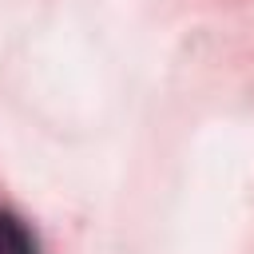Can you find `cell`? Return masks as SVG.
I'll return each instance as SVG.
<instances>
[{"label":"cell","mask_w":254,"mask_h":254,"mask_svg":"<svg viewBox=\"0 0 254 254\" xmlns=\"http://www.w3.org/2000/svg\"><path fill=\"white\" fill-rule=\"evenodd\" d=\"M0 254H40V242L28 230V222L4 206H0Z\"/></svg>","instance_id":"cell-1"}]
</instances>
